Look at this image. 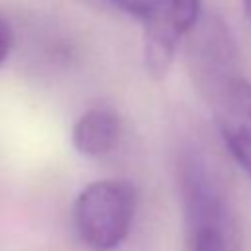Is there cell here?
<instances>
[{
	"label": "cell",
	"instance_id": "1",
	"mask_svg": "<svg viewBox=\"0 0 251 251\" xmlns=\"http://www.w3.org/2000/svg\"><path fill=\"white\" fill-rule=\"evenodd\" d=\"M143 27V67L161 80L169 75L184 37L196 27L202 0H106Z\"/></svg>",
	"mask_w": 251,
	"mask_h": 251
},
{
	"label": "cell",
	"instance_id": "2",
	"mask_svg": "<svg viewBox=\"0 0 251 251\" xmlns=\"http://www.w3.org/2000/svg\"><path fill=\"white\" fill-rule=\"evenodd\" d=\"M137 212V190L127 180H96L86 184L73 206V222L90 251H114L131 233Z\"/></svg>",
	"mask_w": 251,
	"mask_h": 251
},
{
	"label": "cell",
	"instance_id": "3",
	"mask_svg": "<svg viewBox=\"0 0 251 251\" xmlns=\"http://www.w3.org/2000/svg\"><path fill=\"white\" fill-rule=\"evenodd\" d=\"M178 186L188 235L216 231L239 243L227 190L214 163L198 149H186L178 163Z\"/></svg>",
	"mask_w": 251,
	"mask_h": 251
},
{
	"label": "cell",
	"instance_id": "4",
	"mask_svg": "<svg viewBox=\"0 0 251 251\" xmlns=\"http://www.w3.org/2000/svg\"><path fill=\"white\" fill-rule=\"evenodd\" d=\"M200 84L227 153L251 176V80L229 67L200 78Z\"/></svg>",
	"mask_w": 251,
	"mask_h": 251
},
{
	"label": "cell",
	"instance_id": "5",
	"mask_svg": "<svg viewBox=\"0 0 251 251\" xmlns=\"http://www.w3.org/2000/svg\"><path fill=\"white\" fill-rule=\"evenodd\" d=\"M124 135L120 114L108 106H92L78 116L73 126V145L86 159L112 155Z\"/></svg>",
	"mask_w": 251,
	"mask_h": 251
},
{
	"label": "cell",
	"instance_id": "6",
	"mask_svg": "<svg viewBox=\"0 0 251 251\" xmlns=\"http://www.w3.org/2000/svg\"><path fill=\"white\" fill-rule=\"evenodd\" d=\"M188 241L190 251H239V243H233L216 231H198L188 235Z\"/></svg>",
	"mask_w": 251,
	"mask_h": 251
},
{
	"label": "cell",
	"instance_id": "7",
	"mask_svg": "<svg viewBox=\"0 0 251 251\" xmlns=\"http://www.w3.org/2000/svg\"><path fill=\"white\" fill-rule=\"evenodd\" d=\"M12 45H14V33H12V27L10 24L0 18V67L2 63L8 59L10 51H12Z\"/></svg>",
	"mask_w": 251,
	"mask_h": 251
},
{
	"label": "cell",
	"instance_id": "8",
	"mask_svg": "<svg viewBox=\"0 0 251 251\" xmlns=\"http://www.w3.org/2000/svg\"><path fill=\"white\" fill-rule=\"evenodd\" d=\"M78 2H82V4H86V6H90V8H96V10L108 8V2H106V0H78Z\"/></svg>",
	"mask_w": 251,
	"mask_h": 251
},
{
	"label": "cell",
	"instance_id": "9",
	"mask_svg": "<svg viewBox=\"0 0 251 251\" xmlns=\"http://www.w3.org/2000/svg\"><path fill=\"white\" fill-rule=\"evenodd\" d=\"M243 6H245V12H247V18L251 20V0H243Z\"/></svg>",
	"mask_w": 251,
	"mask_h": 251
}]
</instances>
